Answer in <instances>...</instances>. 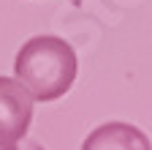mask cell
<instances>
[{
  "mask_svg": "<svg viewBox=\"0 0 152 150\" xmlns=\"http://www.w3.org/2000/svg\"><path fill=\"white\" fill-rule=\"evenodd\" d=\"M79 60L73 47L60 35H33L16 52L14 77L35 101H57L73 87Z\"/></svg>",
  "mask_w": 152,
  "mask_h": 150,
  "instance_id": "6da1fadb",
  "label": "cell"
},
{
  "mask_svg": "<svg viewBox=\"0 0 152 150\" xmlns=\"http://www.w3.org/2000/svg\"><path fill=\"white\" fill-rule=\"evenodd\" d=\"M33 93L11 77H0V147L22 142L33 120Z\"/></svg>",
  "mask_w": 152,
  "mask_h": 150,
  "instance_id": "7a4b0ae2",
  "label": "cell"
},
{
  "mask_svg": "<svg viewBox=\"0 0 152 150\" xmlns=\"http://www.w3.org/2000/svg\"><path fill=\"white\" fill-rule=\"evenodd\" d=\"M82 150H152L149 139L144 131H139L130 123H103L87 134V139L82 142Z\"/></svg>",
  "mask_w": 152,
  "mask_h": 150,
  "instance_id": "3957f363",
  "label": "cell"
},
{
  "mask_svg": "<svg viewBox=\"0 0 152 150\" xmlns=\"http://www.w3.org/2000/svg\"><path fill=\"white\" fill-rule=\"evenodd\" d=\"M0 150H19V142H14V145H3ZM33 150H41V147H35V145H33Z\"/></svg>",
  "mask_w": 152,
  "mask_h": 150,
  "instance_id": "277c9868",
  "label": "cell"
}]
</instances>
